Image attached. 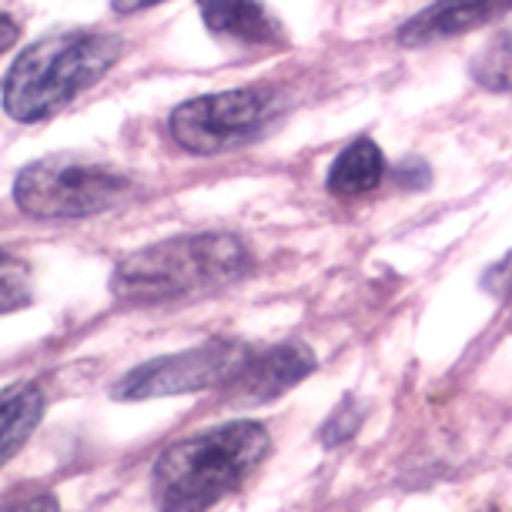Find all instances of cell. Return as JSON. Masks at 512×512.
Returning <instances> with one entry per match:
<instances>
[{"instance_id": "1", "label": "cell", "mask_w": 512, "mask_h": 512, "mask_svg": "<svg viewBox=\"0 0 512 512\" xmlns=\"http://www.w3.org/2000/svg\"><path fill=\"white\" fill-rule=\"evenodd\" d=\"M248 272L251 251L238 235L195 231L121 258L111 272V295L128 308L185 305L241 282Z\"/></svg>"}, {"instance_id": "2", "label": "cell", "mask_w": 512, "mask_h": 512, "mask_svg": "<svg viewBox=\"0 0 512 512\" xmlns=\"http://www.w3.org/2000/svg\"><path fill=\"white\" fill-rule=\"evenodd\" d=\"M272 436L255 419H231L171 442L151 469L158 512H208L265 462Z\"/></svg>"}, {"instance_id": "3", "label": "cell", "mask_w": 512, "mask_h": 512, "mask_svg": "<svg viewBox=\"0 0 512 512\" xmlns=\"http://www.w3.org/2000/svg\"><path fill=\"white\" fill-rule=\"evenodd\" d=\"M121 57V37L61 31L24 47L4 77V111L21 124L47 121L94 88Z\"/></svg>"}, {"instance_id": "4", "label": "cell", "mask_w": 512, "mask_h": 512, "mask_svg": "<svg viewBox=\"0 0 512 512\" xmlns=\"http://www.w3.org/2000/svg\"><path fill=\"white\" fill-rule=\"evenodd\" d=\"M131 178L74 158L34 161L14 181V201L37 221H74L118 208L131 198Z\"/></svg>"}, {"instance_id": "5", "label": "cell", "mask_w": 512, "mask_h": 512, "mask_svg": "<svg viewBox=\"0 0 512 512\" xmlns=\"http://www.w3.org/2000/svg\"><path fill=\"white\" fill-rule=\"evenodd\" d=\"M282 114V98L272 88H235L201 94L171 114L168 128L181 151L225 154L258 141Z\"/></svg>"}, {"instance_id": "6", "label": "cell", "mask_w": 512, "mask_h": 512, "mask_svg": "<svg viewBox=\"0 0 512 512\" xmlns=\"http://www.w3.org/2000/svg\"><path fill=\"white\" fill-rule=\"evenodd\" d=\"M251 349L238 338L218 335L195 349L161 355V359L141 362L114 382V399L118 402H144L164 399V395H195L205 389H228V382L248 362Z\"/></svg>"}, {"instance_id": "7", "label": "cell", "mask_w": 512, "mask_h": 512, "mask_svg": "<svg viewBox=\"0 0 512 512\" xmlns=\"http://www.w3.org/2000/svg\"><path fill=\"white\" fill-rule=\"evenodd\" d=\"M315 369V355L302 342H282L265 352H251L241 372L228 382L231 402L238 405H262L278 399L292 385L308 379Z\"/></svg>"}, {"instance_id": "8", "label": "cell", "mask_w": 512, "mask_h": 512, "mask_svg": "<svg viewBox=\"0 0 512 512\" xmlns=\"http://www.w3.org/2000/svg\"><path fill=\"white\" fill-rule=\"evenodd\" d=\"M512 11V0H436L422 14L409 17L399 27L402 47H422L436 41H452L469 31H479L502 14Z\"/></svg>"}, {"instance_id": "9", "label": "cell", "mask_w": 512, "mask_h": 512, "mask_svg": "<svg viewBox=\"0 0 512 512\" xmlns=\"http://www.w3.org/2000/svg\"><path fill=\"white\" fill-rule=\"evenodd\" d=\"M201 21L218 41L241 47H282L285 27L262 0H201Z\"/></svg>"}, {"instance_id": "10", "label": "cell", "mask_w": 512, "mask_h": 512, "mask_svg": "<svg viewBox=\"0 0 512 512\" xmlns=\"http://www.w3.org/2000/svg\"><path fill=\"white\" fill-rule=\"evenodd\" d=\"M44 409L47 399L37 382H14L0 389V469L34 436V429L44 419Z\"/></svg>"}, {"instance_id": "11", "label": "cell", "mask_w": 512, "mask_h": 512, "mask_svg": "<svg viewBox=\"0 0 512 512\" xmlns=\"http://www.w3.org/2000/svg\"><path fill=\"white\" fill-rule=\"evenodd\" d=\"M385 178L382 148L372 138L352 141L328 168V195L335 198H362L379 188Z\"/></svg>"}, {"instance_id": "12", "label": "cell", "mask_w": 512, "mask_h": 512, "mask_svg": "<svg viewBox=\"0 0 512 512\" xmlns=\"http://www.w3.org/2000/svg\"><path fill=\"white\" fill-rule=\"evenodd\" d=\"M472 74L482 88L492 91H512V27H506L499 37H492L479 61L472 64Z\"/></svg>"}, {"instance_id": "13", "label": "cell", "mask_w": 512, "mask_h": 512, "mask_svg": "<svg viewBox=\"0 0 512 512\" xmlns=\"http://www.w3.org/2000/svg\"><path fill=\"white\" fill-rule=\"evenodd\" d=\"M359 425H362V409L352 399H345L332 415H328V422L322 425L318 439H322V446L335 449V446H342V442H349L355 432H359Z\"/></svg>"}, {"instance_id": "14", "label": "cell", "mask_w": 512, "mask_h": 512, "mask_svg": "<svg viewBox=\"0 0 512 512\" xmlns=\"http://www.w3.org/2000/svg\"><path fill=\"white\" fill-rule=\"evenodd\" d=\"M31 302V292H27V282L17 275L0 272V315L7 312H21V308Z\"/></svg>"}, {"instance_id": "15", "label": "cell", "mask_w": 512, "mask_h": 512, "mask_svg": "<svg viewBox=\"0 0 512 512\" xmlns=\"http://www.w3.org/2000/svg\"><path fill=\"white\" fill-rule=\"evenodd\" d=\"M0 512H61V502H57L54 492H34V496L24 499L0 502Z\"/></svg>"}, {"instance_id": "16", "label": "cell", "mask_w": 512, "mask_h": 512, "mask_svg": "<svg viewBox=\"0 0 512 512\" xmlns=\"http://www.w3.org/2000/svg\"><path fill=\"white\" fill-rule=\"evenodd\" d=\"M17 34H21V27H17L14 17L0 14V54L11 51V47L17 44Z\"/></svg>"}, {"instance_id": "17", "label": "cell", "mask_w": 512, "mask_h": 512, "mask_svg": "<svg viewBox=\"0 0 512 512\" xmlns=\"http://www.w3.org/2000/svg\"><path fill=\"white\" fill-rule=\"evenodd\" d=\"M154 4H164V0H111V7L118 14H138L144 7H154Z\"/></svg>"}]
</instances>
